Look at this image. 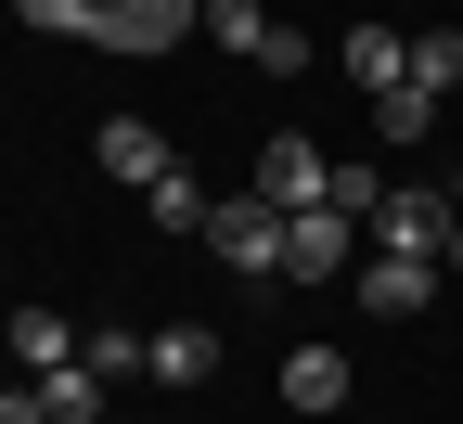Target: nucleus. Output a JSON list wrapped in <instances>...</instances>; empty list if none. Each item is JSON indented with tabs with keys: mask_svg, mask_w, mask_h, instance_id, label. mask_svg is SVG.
<instances>
[{
	"mask_svg": "<svg viewBox=\"0 0 463 424\" xmlns=\"http://www.w3.org/2000/svg\"><path fill=\"white\" fill-rule=\"evenodd\" d=\"M206 245H219V270L283 283V206H270V193H219V206H206Z\"/></svg>",
	"mask_w": 463,
	"mask_h": 424,
	"instance_id": "f257e3e1",
	"label": "nucleus"
},
{
	"mask_svg": "<svg viewBox=\"0 0 463 424\" xmlns=\"http://www.w3.org/2000/svg\"><path fill=\"white\" fill-rule=\"evenodd\" d=\"M181 26H206V0H90V52H181Z\"/></svg>",
	"mask_w": 463,
	"mask_h": 424,
	"instance_id": "f03ea898",
	"label": "nucleus"
},
{
	"mask_svg": "<svg viewBox=\"0 0 463 424\" xmlns=\"http://www.w3.org/2000/svg\"><path fill=\"white\" fill-rule=\"evenodd\" d=\"M245 193H270L283 219H309V206L335 193V167H322V155H309L297 129H270V142H258V180H245Z\"/></svg>",
	"mask_w": 463,
	"mask_h": 424,
	"instance_id": "7ed1b4c3",
	"label": "nucleus"
},
{
	"mask_svg": "<svg viewBox=\"0 0 463 424\" xmlns=\"http://www.w3.org/2000/svg\"><path fill=\"white\" fill-rule=\"evenodd\" d=\"M347 245H361V219H335V206L283 219V283H335V270H347Z\"/></svg>",
	"mask_w": 463,
	"mask_h": 424,
	"instance_id": "20e7f679",
	"label": "nucleus"
},
{
	"mask_svg": "<svg viewBox=\"0 0 463 424\" xmlns=\"http://www.w3.org/2000/svg\"><path fill=\"white\" fill-rule=\"evenodd\" d=\"M450 219H463V206H450V193H412V180H399V193L373 206V231H386V258H438V245H450Z\"/></svg>",
	"mask_w": 463,
	"mask_h": 424,
	"instance_id": "39448f33",
	"label": "nucleus"
},
{
	"mask_svg": "<svg viewBox=\"0 0 463 424\" xmlns=\"http://www.w3.org/2000/svg\"><path fill=\"white\" fill-rule=\"evenodd\" d=\"M90 155H103V180H129V193H155V180L181 167V155H167V129H155V116H103V142H90Z\"/></svg>",
	"mask_w": 463,
	"mask_h": 424,
	"instance_id": "423d86ee",
	"label": "nucleus"
},
{
	"mask_svg": "<svg viewBox=\"0 0 463 424\" xmlns=\"http://www.w3.org/2000/svg\"><path fill=\"white\" fill-rule=\"evenodd\" d=\"M335 65H347V78H361V90L386 103V90H412V39H399V26L373 14V26H347V39H335Z\"/></svg>",
	"mask_w": 463,
	"mask_h": 424,
	"instance_id": "0eeeda50",
	"label": "nucleus"
},
{
	"mask_svg": "<svg viewBox=\"0 0 463 424\" xmlns=\"http://www.w3.org/2000/svg\"><path fill=\"white\" fill-rule=\"evenodd\" d=\"M361 309H373V322L438 309V258H373V270H361Z\"/></svg>",
	"mask_w": 463,
	"mask_h": 424,
	"instance_id": "6e6552de",
	"label": "nucleus"
},
{
	"mask_svg": "<svg viewBox=\"0 0 463 424\" xmlns=\"http://www.w3.org/2000/svg\"><path fill=\"white\" fill-rule=\"evenodd\" d=\"M283 411H347V347H283Z\"/></svg>",
	"mask_w": 463,
	"mask_h": 424,
	"instance_id": "1a4fd4ad",
	"label": "nucleus"
},
{
	"mask_svg": "<svg viewBox=\"0 0 463 424\" xmlns=\"http://www.w3.org/2000/svg\"><path fill=\"white\" fill-rule=\"evenodd\" d=\"M14 360H26V386H39V373H65V360H90V347H78L65 309H14Z\"/></svg>",
	"mask_w": 463,
	"mask_h": 424,
	"instance_id": "9d476101",
	"label": "nucleus"
},
{
	"mask_svg": "<svg viewBox=\"0 0 463 424\" xmlns=\"http://www.w3.org/2000/svg\"><path fill=\"white\" fill-rule=\"evenodd\" d=\"M206 373H219V334L206 322H167L155 334V386H206Z\"/></svg>",
	"mask_w": 463,
	"mask_h": 424,
	"instance_id": "9b49d317",
	"label": "nucleus"
},
{
	"mask_svg": "<svg viewBox=\"0 0 463 424\" xmlns=\"http://www.w3.org/2000/svg\"><path fill=\"white\" fill-rule=\"evenodd\" d=\"M39 411H52V424H116V411H103V373H90V360L39 373Z\"/></svg>",
	"mask_w": 463,
	"mask_h": 424,
	"instance_id": "f8f14e48",
	"label": "nucleus"
},
{
	"mask_svg": "<svg viewBox=\"0 0 463 424\" xmlns=\"http://www.w3.org/2000/svg\"><path fill=\"white\" fill-rule=\"evenodd\" d=\"M206 39H219V52H245V65H258V52H270L283 26H270V0H206Z\"/></svg>",
	"mask_w": 463,
	"mask_h": 424,
	"instance_id": "ddd939ff",
	"label": "nucleus"
},
{
	"mask_svg": "<svg viewBox=\"0 0 463 424\" xmlns=\"http://www.w3.org/2000/svg\"><path fill=\"white\" fill-rule=\"evenodd\" d=\"M412 90H438V103L463 90V26H425L412 39Z\"/></svg>",
	"mask_w": 463,
	"mask_h": 424,
	"instance_id": "4468645a",
	"label": "nucleus"
},
{
	"mask_svg": "<svg viewBox=\"0 0 463 424\" xmlns=\"http://www.w3.org/2000/svg\"><path fill=\"white\" fill-rule=\"evenodd\" d=\"M142 206H155L167 231H206V206H219V193H206V180H194V167H167V180H155V193H142Z\"/></svg>",
	"mask_w": 463,
	"mask_h": 424,
	"instance_id": "2eb2a0df",
	"label": "nucleus"
},
{
	"mask_svg": "<svg viewBox=\"0 0 463 424\" xmlns=\"http://www.w3.org/2000/svg\"><path fill=\"white\" fill-rule=\"evenodd\" d=\"M438 116H450L438 90H386V103H373V129H386V142H425V129H438Z\"/></svg>",
	"mask_w": 463,
	"mask_h": 424,
	"instance_id": "dca6fc26",
	"label": "nucleus"
},
{
	"mask_svg": "<svg viewBox=\"0 0 463 424\" xmlns=\"http://www.w3.org/2000/svg\"><path fill=\"white\" fill-rule=\"evenodd\" d=\"M90 373H103V386H129V373H155V334H116V322H103V334H90Z\"/></svg>",
	"mask_w": 463,
	"mask_h": 424,
	"instance_id": "f3484780",
	"label": "nucleus"
},
{
	"mask_svg": "<svg viewBox=\"0 0 463 424\" xmlns=\"http://www.w3.org/2000/svg\"><path fill=\"white\" fill-rule=\"evenodd\" d=\"M322 206H335V219H361V231H373V206H386V180H373V167H335V193H322Z\"/></svg>",
	"mask_w": 463,
	"mask_h": 424,
	"instance_id": "a211bd4d",
	"label": "nucleus"
},
{
	"mask_svg": "<svg viewBox=\"0 0 463 424\" xmlns=\"http://www.w3.org/2000/svg\"><path fill=\"white\" fill-rule=\"evenodd\" d=\"M14 14H26V26H52V39H78V26H90V0H14Z\"/></svg>",
	"mask_w": 463,
	"mask_h": 424,
	"instance_id": "6ab92c4d",
	"label": "nucleus"
},
{
	"mask_svg": "<svg viewBox=\"0 0 463 424\" xmlns=\"http://www.w3.org/2000/svg\"><path fill=\"white\" fill-rule=\"evenodd\" d=\"M0 424H52V411H39V386H0Z\"/></svg>",
	"mask_w": 463,
	"mask_h": 424,
	"instance_id": "aec40b11",
	"label": "nucleus"
},
{
	"mask_svg": "<svg viewBox=\"0 0 463 424\" xmlns=\"http://www.w3.org/2000/svg\"><path fill=\"white\" fill-rule=\"evenodd\" d=\"M438 270H463V219H450V245H438Z\"/></svg>",
	"mask_w": 463,
	"mask_h": 424,
	"instance_id": "412c9836",
	"label": "nucleus"
},
{
	"mask_svg": "<svg viewBox=\"0 0 463 424\" xmlns=\"http://www.w3.org/2000/svg\"><path fill=\"white\" fill-rule=\"evenodd\" d=\"M0 360H14V322H0Z\"/></svg>",
	"mask_w": 463,
	"mask_h": 424,
	"instance_id": "4be33fe9",
	"label": "nucleus"
},
{
	"mask_svg": "<svg viewBox=\"0 0 463 424\" xmlns=\"http://www.w3.org/2000/svg\"><path fill=\"white\" fill-rule=\"evenodd\" d=\"M450 206H463V167H450Z\"/></svg>",
	"mask_w": 463,
	"mask_h": 424,
	"instance_id": "5701e85b",
	"label": "nucleus"
}]
</instances>
